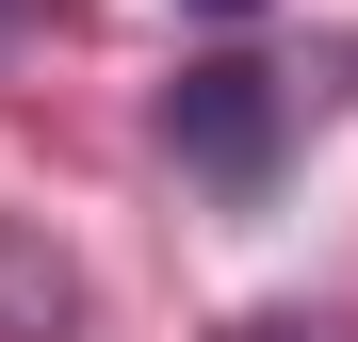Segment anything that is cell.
I'll return each mask as SVG.
<instances>
[{"label": "cell", "mask_w": 358, "mask_h": 342, "mask_svg": "<svg viewBox=\"0 0 358 342\" xmlns=\"http://www.w3.org/2000/svg\"><path fill=\"white\" fill-rule=\"evenodd\" d=\"M163 147L196 163L212 196H261V180H277V66H179Z\"/></svg>", "instance_id": "obj_1"}, {"label": "cell", "mask_w": 358, "mask_h": 342, "mask_svg": "<svg viewBox=\"0 0 358 342\" xmlns=\"http://www.w3.org/2000/svg\"><path fill=\"white\" fill-rule=\"evenodd\" d=\"M228 342H358V326H342V310H245Z\"/></svg>", "instance_id": "obj_2"}, {"label": "cell", "mask_w": 358, "mask_h": 342, "mask_svg": "<svg viewBox=\"0 0 358 342\" xmlns=\"http://www.w3.org/2000/svg\"><path fill=\"white\" fill-rule=\"evenodd\" d=\"M196 17H245V0H196Z\"/></svg>", "instance_id": "obj_3"}, {"label": "cell", "mask_w": 358, "mask_h": 342, "mask_svg": "<svg viewBox=\"0 0 358 342\" xmlns=\"http://www.w3.org/2000/svg\"><path fill=\"white\" fill-rule=\"evenodd\" d=\"M0 17H17V0H0Z\"/></svg>", "instance_id": "obj_4"}]
</instances>
